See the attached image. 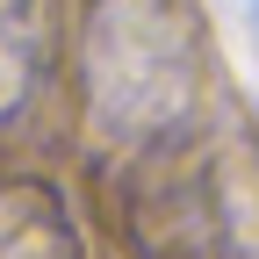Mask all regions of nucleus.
I'll return each instance as SVG.
<instances>
[{
  "label": "nucleus",
  "instance_id": "f257e3e1",
  "mask_svg": "<svg viewBox=\"0 0 259 259\" xmlns=\"http://www.w3.org/2000/svg\"><path fill=\"white\" fill-rule=\"evenodd\" d=\"M187 94V44L151 0H115L94 22V115L115 130H151Z\"/></svg>",
  "mask_w": 259,
  "mask_h": 259
},
{
  "label": "nucleus",
  "instance_id": "f03ea898",
  "mask_svg": "<svg viewBox=\"0 0 259 259\" xmlns=\"http://www.w3.org/2000/svg\"><path fill=\"white\" fill-rule=\"evenodd\" d=\"M0 259H79L51 187H0Z\"/></svg>",
  "mask_w": 259,
  "mask_h": 259
},
{
  "label": "nucleus",
  "instance_id": "7ed1b4c3",
  "mask_svg": "<svg viewBox=\"0 0 259 259\" xmlns=\"http://www.w3.org/2000/svg\"><path fill=\"white\" fill-rule=\"evenodd\" d=\"M51 58V0H0V115L29 101Z\"/></svg>",
  "mask_w": 259,
  "mask_h": 259
},
{
  "label": "nucleus",
  "instance_id": "20e7f679",
  "mask_svg": "<svg viewBox=\"0 0 259 259\" xmlns=\"http://www.w3.org/2000/svg\"><path fill=\"white\" fill-rule=\"evenodd\" d=\"M252 29H259V0H252Z\"/></svg>",
  "mask_w": 259,
  "mask_h": 259
}]
</instances>
